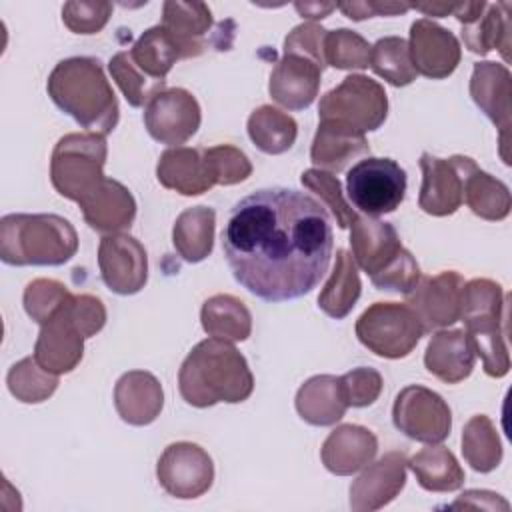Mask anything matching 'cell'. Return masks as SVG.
Listing matches in <instances>:
<instances>
[{"label":"cell","mask_w":512,"mask_h":512,"mask_svg":"<svg viewBox=\"0 0 512 512\" xmlns=\"http://www.w3.org/2000/svg\"><path fill=\"white\" fill-rule=\"evenodd\" d=\"M464 284V278L454 270H444L436 276H420L414 290L406 294V304L418 316L424 334L460 320Z\"/></svg>","instance_id":"obj_17"},{"label":"cell","mask_w":512,"mask_h":512,"mask_svg":"<svg viewBox=\"0 0 512 512\" xmlns=\"http://www.w3.org/2000/svg\"><path fill=\"white\" fill-rule=\"evenodd\" d=\"M462 454L472 470L486 474L502 462V442L486 414L472 416L462 430Z\"/></svg>","instance_id":"obj_38"},{"label":"cell","mask_w":512,"mask_h":512,"mask_svg":"<svg viewBox=\"0 0 512 512\" xmlns=\"http://www.w3.org/2000/svg\"><path fill=\"white\" fill-rule=\"evenodd\" d=\"M392 422L410 440L440 444L450 436L452 412L438 392L410 384L396 394Z\"/></svg>","instance_id":"obj_10"},{"label":"cell","mask_w":512,"mask_h":512,"mask_svg":"<svg viewBox=\"0 0 512 512\" xmlns=\"http://www.w3.org/2000/svg\"><path fill=\"white\" fill-rule=\"evenodd\" d=\"M510 2L488 4L478 20L462 26V40L474 54L486 56L498 50L504 62L510 60Z\"/></svg>","instance_id":"obj_34"},{"label":"cell","mask_w":512,"mask_h":512,"mask_svg":"<svg viewBox=\"0 0 512 512\" xmlns=\"http://www.w3.org/2000/svg\"><path fill=\"white\" fill-rule=\"evenodd\" d=\"M206 156L214 174V182L220 186H232L244 182L252 174L248 156L230 144H218L206 148Z\"/></svg>","instance_id":"obj_45"},{"label":"cell","mask_w":512,"mask_h":512,"mask_svg":"<svg viewBox=\"0 0 512 512\" xmlns=\"http://www.w3.org/2000/svg\"><path fill=\"white\" fill-rule=\"evenodd\" d=\"M300 182L324 202V208H330L340 230H346L358 216L352 210V206L346 202V198L342 194L340 180L332 172H326L320 168H310V170L302 172Z\"/></svg>","instance_id":"obj_43"},{"label":"cell","mask_w":512,"mask_h":512,"mask_svg":"<svg viewBox=\"0 0 512 512\" xmlns=\"http://www.w3.org/2000/svg\"><path fill=\"white\" fill-rule=\"evenodd\" d=\"M356 338L380 358L408 356L424 336L422 324L406 302H374L356 320Z\"/></svg>","instance_id":"obj_7"},{"label":"cell","mask_w":512,"mask_h":512,"mask_svg":"<svg viewBox=\"0 0 512 512\" xmlns=\"http://www.w3.org/2000/svg\"><path fill=\"white\" fill-rule=\"evenodd\" d=\"M418 484L428 492H454L464 484V470L446 446H426L408 460Z\"/></svg>","instance_id":"obj_35"},{"label":"cell","mask_w":512,"mask_h":512,"mask_svg":"<svg viewBox=\"0 0 512 512\" xmlns=\"http://www.w3.org/2000/svg\"><path fill=\"white\" fill-rule=\"evenodd\" d=\"M388 116V96L380 82L350 74L336 88L328 90L318 104L320 120L346 124L362 134L378 130Z\"/></svg>","instance_id":"obj_8"},{"label":"cell","mask_w":512,"mask_h":512,"mask_svg":"<svg viewBox=\"0 0 512 512\" xmlns=\"http://www.w3.org/2000/svg\"><path fill=\"white\" fill-rule=\"evenodd\" d=\"M200 122V104L186 88H164L144 106V126L160 144H184L198 132Z\"/></svg>","instance_id":"obj_13"},{"label":"cell","mask_w":512,"mask_h":512,"mask_svg":"<svg viewBox=\"0 0 512 512\" xmlns=\"http://www.w3.org/2000/svg\"><path fill=\"white\" fill-rule=\"evenodd\" d=\"M346 194L364 216L390 214L406 196V172L392 158L366 156L348 170Z\"/></svg>","instance_id":"obj_9"},{"label":"cell","mask_w":512,"mask_h":512,"mask_svg":"<svg viewBox=\"0 0 512 512\" xmlns=\"http://www.w3.org/2000/svg\"><path fill=\"white\" fill-rule=\"evenodd\" d=\"M454 6L456 2H416V4H410V8L426 14V16H448L454 12Z\"/></svg>","instance_id":"obj_55"},{"label":"cell","mask_w":512,"mask_h":512,"mask_svg":"<svg viewBox=\"0 0 512 512\" xmlns=\"http://www.w3.org/2000/svg\"><path fill=\"white\" fill-rule=\"evenodd\" d=\"M506 302L502 286L490 278H474L462 288L460 320L480 356L484 372L502 378L510 370V354L506 346Z\"/></svg>","instance_id":"obj_5"},{"label":"cell","mask_w":512,"mask_h":512,"mask_svg":"<svg viewBox=\"0 0 512 512\" xmlns=\"http://www.w3.org/2000/svg\"><path fill=\"white\" fill-rule=\"evenodd\" d=\"M294 406L298 416L312 426L336 424L348 410L340 388V376L318 374L308 378L298 388Z\"/></svg>","instance_id":"obj_28"},{"label":"cell","mask_w":512,"mask_h":512,"mask_svg":"<svg viewBox=\"0 0 512 512\" xmlns=\"http://www.w3.org/2000/svg\"><path fill=\"white\" fill-rule=\"evenodd\" d=\"M98 266L104 284L114 294L130 296L146 286L148 254L130 234H104L98 246Z\"/></svg>","instance_id":"obj_16"},{"label":"cell","mask_w":512,"mask_h":512,"mask_svg":"<svg viewBox=\"0 0 512 512\" xmlns=\"http://www.w3.org/2000/svg\"><path fill=\"white\" fill-rule=\"evenodd\" d=\"M332 248L326 208L286 186L262 188L238 200L222 230L234 280L264 302L310 294L330 266Z\"/></svg>","instance_id":"obj_1"},{"label":"cell","mask_w":512,"mask_h":512,"mask_svg":"<svg viewBox=\"0 0 512 512\" xmlns=\"http://www.w3.org/2000/svg\"><path fill=\"white\" fill-rule=\"evenodd\" d=\"M74 300L76 294H72V298L48 322L40 326L34 344L36 362L56 376L72 372L84 356L86 336L82 334L76 320Z\"/></svg>","instance_id":"obj_15"},{"label":"cell","mask_w":512,"mask_h":512,"mask_svg":"<svg viewBox=\"0 0 512 512\" xmlns=\"http://www.w3.org/2000/svg\"><path fill=\"white\" fill-rule=\"evenodd\" d=\"M322 70L324 66L308 56L284 52L270 74L268 92L280 106L288 110H304L318 96Z\"/></svg>","instance_id":"obj_20"},{"label":"cell","mask_w":512,"mask_h":512,"mask_svg":"<svg viewBox=\"0 0 512 512\" xmlns=\"http://www.w3.org/2000/svg\"><path fill=\"white\" fill-rule=\"evenodd\" d=\"M114 406L126 424L148 426L164 408L162 384L152 372L130 370L114 386Z\"/></svg>","instance_id":"obj_23"},{"label":"cell","mask_w":512,"mask_h":512,"mask_svg":"<svg viewBox=\"0 0 512 512\" xmlns=\"http://www.w3.org/2000/svg\"><path fill=\"white\" fill-rule=\"evenodd\" d=\"M162 26L178 40L186 58L200 56L206 48L204 36L212 28V12L204 2L168 0L162 4Z\"/></svg>","instance_id":"obj_29"},{"label":"cell","mask_w":512,"mask_h":512,"mask_svg":"<svg viewBox=\"0 0 512 512\" xmlns=\"http://www.w3.org/2000/svg\"><path fill=\"white\" fill-rule=\"evenodd\" d=\"M452 510L456 508H472V510H510V504L496 492L490 490H466L460 494L456 502L450 504Z\"/></svg>","instance_id":"obj_52"},{"label":"cell","mask_w":512,"mask_h":512,"mask_svg":"<svg viewBox=\"0 0 512 512\" xmlns=\"http://www.w3.org/2000/svg\"><path fill=\"white\" fill-rule=\"evenodd\" d=\"M350 248L358 268L370 278L390 266L404 250L396 228L374 216H356L350 224Z\"/></svg>","instance_id":"obj_21"},{"label":"cell","mask_w":512,"mask_h":512,"mask_svg":"<svg viewBox=\"0 0 512 512\" xmlns=\"http://www.w3.org/2000/svg\"><path fill=\"white\" fill-rule=\"evenodd\" d=\"M160 486L174 498L192 500L206 494L214 482L210 454L194 442H172L156 464Z\"/></svg>","instance_id":"obj_12"},{"label":"cell","mask_w":512,"mask_h":512,"mask_svg":"<svg viewBox=\"0 0 512 512\" xmlns=\"http://www.w3.org/2000/svg\"><path fill=\"white\" fill-rule=\"evenodd\" d=\"M46 90L50 100L88 132L106 136L118 126V100L98 58L60 60L48 76Z\"/></svg>","instance_id":"obj_3"},{"label":"cell","mask_w":512,"mask_h":512,"mask_svg":"<svg viewBox=\"0 0 512 512\" xmlns=\"http://www.w3.org/2000/svg\"><path fill=\"white\" fill-rule=\"evenodd\" d=\"M364 468L350 486V508L354 512H372L390 504L406 484L408 458L404 452H388Z\"/></svg>","instance_id":"obj_19"},{"label":"cell","mask_w":512,"mask_h":512,"mask_svg":"<svg viewBox=\"0 0 512 512\" xmlns=\"http://www.w3.org/2000/svg\"><path fill=\"white\" fill-rule=\"evenodd\" d=\"M378 440L374 432L358 424L336 426L320 448L322 464L336 476H350L374 460Z\"/></svg>","instance_id":"obj_24"},{"label":"cell","mask_w":512,"mask_h":512,"mask_svg":"<svg viewBox=\"0 0 512 512\" xmlns=\"http://www.w3.org/2000/svg\"><path fill=\"white\" fill-rule=\"evenodd\" d=\"M248 136L252 140V144L264 152V154H284L288 152L298 136V124L296 120L270 106L264 104L260 108H256L250 116H248Z\"/></svg>","instance_id":"obj_36"},{"label":"cell","mask_w":512,"mask_h":512,"mask_svg":"<svg viewBox=\"0 0 512 512\" xmlns=\"http://www.w3.org/2000/svg\"><path fill=\"white\" fill-rule=\"evenodd\" d=\"M418 162L422 170L418 206L430 216L454 214L464 202V180L476 162L462 154L438 158L430 152H422Z\"/></svg>","instance_id":"obj_11"},{"label":"cell","mask_w":512,"mask_h":512,"mask_svg":"<svg viewBox=\"0 0 512 512\" xmlns=\"http://www.w3.org/2000/svg\"><path fill=\"white\" fill-rule=\"evenodd\" d=\"M476 352L464 330H440L432 334L424 366L430 374L446 384H458L472 374Z\"/></svg>","instance_id":"obj_27"},{"label":"cell","mask_w":512,"mask_h":512,"mask_svg":"<svg viewBox=\"0 0 512 512\" xmlns=\"http://www.w3.org/2000/svg\"><path fill=\"white\" fill-rule=\"evenodd\" d=\"M326 28H322L316 22H302L288 36L284 38V52L290 54H302L312 60H316L320 66H326L324 60V38H326Z\"/></svg>","instance_id":"obj_49"},{"label":"cell","mask_w":512,"mask_h":512,"mask_svg":"<svg viewBox=\"0 0 512 512\" xmlns=\"http://www.w3.org/2000/svg\"><path fill=\"white\" fill-rule=\"evenodd\" d=\"M362 154H370L368 140L362 132L334 120H320L310 148V160L320 170L342 172Z\"/></svg>","instance_id":"obj_26"},{"label":"cell","mask_w":512,"mask_h":512,"mask_svg":"<svg viewBox=\"0 0 512 512\" xmlns=\"http://www.w3.org/2000/svg\"><path fill=\"white\" fill-rule=\"evenodd\" d=\"M216 212L210 206H192L180 212L172 228V244L184 262L196 264L214 248Z\"/></svg>","instance_id":"obj_30"},{"label":"cell","mask_w":512,"mask_h":512,"mask_svg":"<svg viewBox=\"0 0 512 512\" xmlns=\"http://www.w3.org/2000/svg\"><path fill=\"white\" fill-rule=\"evenodd\" d=\"M338 10L350 20H366L372 16H396L410 10L406 2H342Z\"/></svg>","instance_id":"obj_51"},{"label":"cell","mask_w":512,"mask_h":512,"mask_svg":"<svg viewBox=\"0 0 512 512\" xmlns=\"http://www.w3.org/2000/svg\"><path fill=\"white\" fill-rule=\"evenodd\" d=\"M382 376L374 368H354L340 376V388L342 396L348 406L352 408H364L378 400L382 392Z\"/></svg>","instance_id":"obj_47"},{"label":"cell","mask_w":512,"mask_h":512,"mask_svg":"<svg viewBox=\"0 0 512 512\" xmlns=\"http://www.w3.org/2000/svg\"><path fill=\"white\" fill-rule=\"evenodd\" d=\"M72 292L58 280L52 278H36L24 288V310L26 314L38 322L40 326L48 322L68 300Z\"/></svg>","instance_id":"obj_44"},{"label":"cell","mask_w":512,"mask_h":512,"mask_svg":"<svg viewBox=\"0 0 512 512\" xmlns=\"http://www.w3.org/2000/svg\"><path fill=\"white\" fill-rule=\"evenodd\" d=\"M6 384L16 400L24 404H38L56 392L58 376L44 370L34 356H26L8 370Z\"/></svg>","instance_id":"obj_40"},{"label":"cell","mask_w":512,"mask_h":512,"mask_svg":"<svg viewBox=\"0 0 512 512\" xmlns=\"http://www.w3.org/2000/svg\"><path fill=\"white\" fill-rule=\"evenodd\" d=\"M106 156L108 146L102 134L72 132L62 136L50 158V182L54 190L80 204L106 180Z\"/></svg>","instance_id":"obj_6"},{"label":"cell","mask_w":512,"mask_h":512,"mask_svg":"<svg viewBox=\"0 0 512 512\" xmlns=\"http://www.w3.org/2000/svg\"><path fill=\"white\" fill-rule=\"evenodd\" d=\"M486 6H488V2H484V0H480V2H456L452 16L462 26H466V24H472L474 20H478L482 16V12L486 10Z\"/></svg>","instance_id":"obj_53"},{"label":"cell","mask_w":512,"mask_h":512,"mask_svg":"<svg viewBox=\"0 0 512 512\" xmlns=\"http://www.w3.org/2000/svg\"><path fill=\"white\" fill-rule=\"evenodd\" d=\"M370 50L366 38L348 28L328 30L324 38V60L338 70H364L370 66Z\"/></svg>","instance_id":"obj_41"},{"label":"cell","mask_w":512,"mask_h":512,"mask_svg":"<svg viewBox=\"0 0 512 512\" xmlns=\"http://www.w3.org/2000/svg\"><path fill=\"white\" fill-rule=\"evenodd\" d=\"M78 206L86 224L102 234H116L130 228L136 218L134 196L122 182L114 178H106L102 186Z\"/></svg>","instance_id":"obj_25"},{"label":"cell","mask_w":512,"mask_h":512,"mask_svg":"<svg viewBox=\"0 0 512 512\" xmlns=\"http://www.w3.org/2000/svg\"><path fill=\"white\" fill-rule=\"evenodd\" d=\"M156 178L164 188L182 196H200L216 186L206 148L172 146L164 150L156 164Z\"/></svg>","instance_id":"obj_22"},{"label":"cell","mask_w":512,"mask_h":512,"mask_svg":"<svg viewBox=\"0 0 512 512\" xmlns=\"http://www.w3.org/2000/svg\"><path fill=\"white\" fill-rule=\"evenodd\" d=\"M464 202L476 216L490 222L504 220L512 208L508 186L478 166L464 180Z\"/></svg>","instance_id":"obj_37"},{"label":"cell","mask_w":512,"mask_h":512,"mask_svg":"<svg viewBox=\"0 0 512 512\" xmlns=\"http://www.w3.org/2000/svg\"><path fill=\"white\" fill-rule=\"evenodd\" d=\"M78 250L74 226L58 214H6L0 260L10 266H62Z\"/></svg>","instance_id":"obj_4"},{"label":"cell","mask_w":512,"mask_h":512,"mask_svg":"<svg viewBox=\"0 0 512 512\" xmlns=\"http://www.w3.org/2000/svg\"><path fill=\"white\" fill-rule=\"evenodd\" d=\"M420 276H422V272H420V266H418L416 258L404 248L402 254L390 266H386L380 274L372 276L370 282L378 290H390V292L408 294V292L414 290V286L418 284Z\"/></svg>","instance_id":"obj_48"},{"label":"cell","mask_w":512,"mask_h":512,"mask_svg":"<svg viewBox=\"0 0 512 512\" xmlns=\"http://www.w3.org/2000/svg\"><path fill=\"white\" fill-rule=\"evenodd\" d=\"M370 68L392 86H408L416 80L408 42L400 36H384L370 50Z\"/></svg>","instance_id":"obj_39"},{"label":"cell","mask_w":512,"mask_h":512,"mask_svg":"<svg viewBox=\"0 0 512 512\" xmlns=\"http://www.w3.org/2000/svg\"><path fill=\"white\" fill-rule=\"evenodd\" d=\"M200 322L208 336L228 342H244L252 332L250 310L232 294L210 296L202 304Z\"/></svg>","instance_id":"obj_33"},{"label":"cell","mask_w":512,"mask_h":512,"mask_svg":"<svg viewBox=\"0 0 512 512\" xmlns=\"http://www.w3.org/2000/svg\"><path fill=\"white\" fill-rule=\"evenodd\" d=\"M408 50L416 74L432 80L448 78L462 58L458 38L428 18L412 22Z\"/></svg>","instance_id":"obj_18"},{"label":"cell","mask_w":512,"mask_h":512,"mask_svg":"<svg viewBox=\"0 0 512 512\" xmlns=\"http://www.w3.org/2000/svg\"><path fill=\"white\" fill-rule=\"evenodd\" d=\"M74 314L80 324V330L86 338L96 336L106 324V308L98 296L76 294Z\"/></svg>","instance_id":"obj_50"},{"label":"cell","mask_w":512,"mask_h":512,"mask_svg":"<svg viewBox=\"0 0 512 512\" xmlns=\"http://www.w3.org/2000/svg\"><path fill=\"white\" fill-rule=\"evenodd\" d=\"M470 96L498 128V152L504 164H510V128H512V76L504 64L476 62L470 76Z\"/></svg>","instance_id":"obj_14"},{"label":"cell","mask_w":512,"mask_h":512,"mask_svg":"<svg viewBox=\"0 0 512 512\" xmlns=\"http://www.w3.org/2000/svg\"><path fill=\"white\" fill-rule=\"evenodd\" d=\"M112 8L110 2H66L62 22L74 34H96L108 24Z\"/></svg>","instance_id":"obj_46"},{"label":"cell","mask_w":512,"mask_h":512,"mask_svg":"<svg viewBox=\"0 0 512 512\" xmlns=\"http://www.w3.org/2000/svg\"><path fill=\"white\" fill-rule=\"evenodd\" d=\"M110 76L122 90L126 102L134 108L146 106L152 96L166 88V82H156L136 68L128 52H118L108 62Z\"/></svg>","instance_id":"obj_42"},{"label":"cell","mask_w":512,"mask_h":512,"mask_svg":"<svg viewBox=\"0 0 512 512\" xmlns=\"http://www.w3.org/2000/svg\"><path fill=\"white\" fill-rule=\"evenodd\" d=\"M178 390L184 402L196 408L218 402L238 404L250 398L254 376L232 342L210 336L184 358L178 370Z\"/></svg>","instance_id":"obj_2"},{"label":"cell","mask_w":512,"mask_h":512,"mask_svg":"<svg viewBox=\"0 0 512 512\" xmlns=\"http://www.w3.org/2000/svg\"><path fill=\"white\" fill-rule=\"evenodd\" d=\"M360 292H362V284H360L356 262L348 250L338 248L332 274L326 280L324 288L320 290L318 308L326 316L334 320H342L352 312L354 304L360 298Z\"/></svg>","instance_id":"obj_32"},{"label":"cell","mask_w":512,"mask_h":512,"mask_svg":"<svg viewBox=\"0 0 512 512\" xmlns=\"http://www.w3.org/2000/svg\"><path fill=\"white\" fill-rule=\"evenodd\" d=\"M128 54L136 68L156 82H166V76L172 70V66L178 60L186 58L184 48L162 24L148 28L132 44Z\"/></svg>","instance_id":"obj_31"},{"label":"cell","mask_w":512,"mask_h":512,"mask_svg":"<svg viewBox=\"0 0 512 512\" xmlns=\"http://www.w3.org/2000/svg\"><path fill=\"white\" fill-rule=\"evenodd\" d=\"M294 8L302 18L320 20V18L328 16L332 10H336L338 4H334V2H296Z\"/></svg>","instance_id":"obj_54"}]
</instances>
